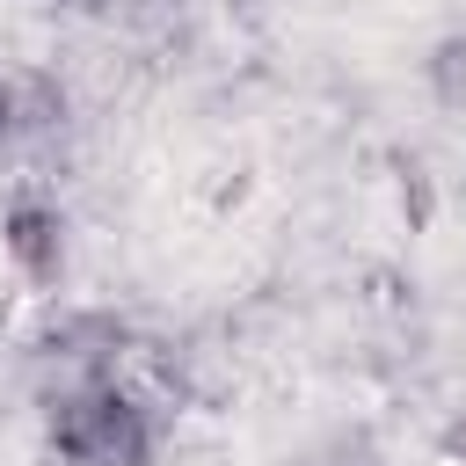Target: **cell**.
Returning <instances> with one entry per match:
<instances>
[{"mask_svg": "<svg viewBox=\"0 0 466 466\" xmlns=\"http://www.w3.org/2000/svg\"><path fill=\"white\" fill-rule=\"evenodd\" d=\"M7 255H15L29 277H58V255H66L58 204H36V197H22V204L7 211Z\"/></svg>", "mask_w": 466, "mask_h": 466, "instance_id": "obj_2", "label": "cell"}, {"mask_svg": "<svg viewBox=\"0 0 466 466\" xmlns=\"http://www.w3.org/2000/svg\"><path fill=\"white\" fill-rule=\"evenodd\" d=\"M153 444L160 430L146 400L116 386L109 371H87L51 400V451L66 466H153Z\"/></svg>", "mask_w": 466, "mask_h": 466, "instance_id": "obj_1", "label": "cell"}]
</instances>
